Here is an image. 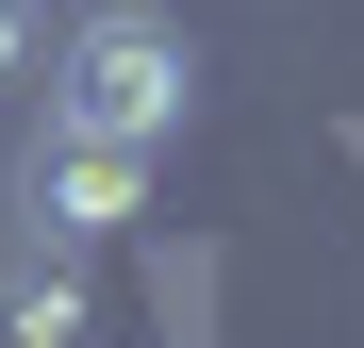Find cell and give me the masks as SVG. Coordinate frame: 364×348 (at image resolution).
<instances>
[{"label":"cell","mask_w":364,"mask_h":348,"mask_svg":"<svg viewBox=\"0 0 364 348\" xmlns=\"http://www.w3.org/2000/svg\"><path fill=\"white\" fill-rule=\"evenodd\" d=\"M50 116H67V133H116V149H166L182 116H199V33H182L166 0H83V17L50 33Z\"/></svg>","instance_id":"1"},{"label":"cell","mask_w":364,"mask_h":348,"mask_svg":"<svg viewBox=\"0 0 364 348\" xmlns=\"http://www.w3.org/2000/svg\"><path fill=\"white\" fill-rule=\"evenodd\" d=\"M100 332V265L50 249V232H17L0 249V348H83Z\"/></svg>","instance_id":"3"},{"label":"cell","mask_w":364,"mask_h":348,"mask_svg":"<svg viewBox=\"0 0 364 348\" xmlns=\"http://www.w3.org/2000/svg\"><path fill=\"white\" fill-rule=\"evenodd\" d=\"M33 50H50V0H0V83H33Z\"/></svg>","instance_id":"4"},{"label":"cell","mask_w":364,"mask_h":348,"mask_svg":"<svg viewBox=\"0 0 364 348\" xmlns=\"http://www.w3.org/2000/svg\"><path fill=\"white\" fill-rule=\"evenodd\" d=\"M133 216H149V149L33 116V149H17V232H50V249H100V232H133Z\"/></svg>","instance_id":"2"}]
</instances>
